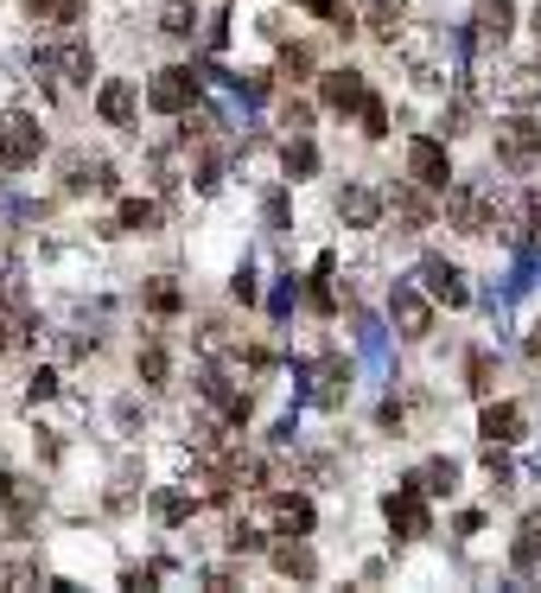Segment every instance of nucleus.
Instances as JSON below:
<instances>
[{"label":"nucleus","instance_id":"nucleus-1","mask_svg":"<svg viewBox=\"0 0 541 593\" xmlns=\"http://www.w3.org/2000/svg\"><path fill=\"white\" fill-rule=\"evenodd\" d=\"M439 198H446L452 230H466V236H484V230H497V223H504V205H497V198H484L478 186H466V179H452Z\"/></svg>","mask_w":541,"mask_h":593},{"label":"nucleus","instance_id":"nucleus-2","mask_svg":"<svg viewBox=\"0 0 541 593\" xmlns=\"http://www.w3.org/2000/svg\"><path fill=\"white\" fill-rule=\"evenodd\" d=\"M45 153V128L26 109H0V173H20Z\"/></svg>","mask_w":541,"mask_h":593},{"label":"nucleus","instance_id":"nucleus-3","mask_svg":"<svg viewBox=\"0 0 541 593\" xmlns=\"http://www.w3.org/2000/svg\"><path fill=\"white\" fill-rule=\"evenodd\" d=\"M497 166H509V173H536L541 166L536 115H504V121H497Z\"/></svg>","mask_w":541,"mask_h":593},{"label":"nucleus","instance_id":"nucleus-4","mask_svg":"<svg viewBox=\"0 0 541 593\" xmlns=\"http://www.w3.org/2000/svg\"><path fill=\"white\" fill-rule=\"evenodd\" d=\"M255 523L274 530V536H306V530H313V498H306V491H261Z\"/></svg>","mask_w":541,"mask_h":593},{"label":"nucleus","instance_id":"nucleus-5","mask_svg":"<svg viewBox=\"0 0 541 593\" xmlns=\"http://www.w3.org/2000/svg\"><path fill=\"white\" fill-rule=\"evenodd\" d=\"M383 518H389V530H396L401 543H421V536H433V518H427V491L408 479L396 485L389 498H383Z\"/></svg>","mask_w":541,"mask_h":593},{"label":"nucleus","instance_id":"nucleus-6","mask_svg":"<svg viewBox=\"0 0 541 593\" xmlns=\"http://www.w3.org/2000/svg\"><path fill=\"white\" fill-rule=\"evenodd\" d=\"M408 179L427 191L452 186V160H446V135H414L408 141Z\"/></svg>","mask_w":541,"mask_h":593},{"label":"nucleus","instance_id":"nucleus-7","mask_svg":"<svg viewBox=\"0 0 541 593\" xmlns=\"http://www.w3.org/2000/svg\"><path fill=\"white\" fill-rule=\"evenodd\" d=\"M191 103H198V71H185V65H166V71H153V83H146V109L185 115Z\"/></svg>","mask_w":541,"mask_h":593},{"label":"nucleus","instance_id":"nucleus-8","mask_svg":"<svg viewBox=\"0 0 541 593\" xmlns=\"http://www.w3.org/2000/svg\"><path fill=\"white\" fill-rule=\"evenodd\" d=\"M389 319L401 326V338H427L433 333V294H421L414 281L389 288Z\"/></svg>","mask_w":541,"mask_h":593},{"label":"nucleus","instance_id":"nucleus-9","mask_svg":"<svg viewBox=\"0 0 541 593\" xmlns=\"http://www.w3.org/2000/svg\"><path fill=\"white\" fill-rule=\"evenodd\" d=\"M38 65H45L51 77H64V83H90V77H96V58H90L83 38H58V45H45Z\"/></svg>","mask_w":541,"mask_h":593},{"label":"nucleus","instance_id":"nucleus-10","mask_svg":"<svg viewBox=\"0 0 541 593\" xmlns=\"http://www.w3.org/2000/svg\"><path fill=\"white\" fill-rule=\"evenodd\" d=\"M414 281H421V288H427V294L439 300V306H471L466 275H459V268H452L446 256H427V261H421V275H414Z\"/></svg>","mask_w":541,"mask_h":593},{"label":"nucleus","instance_id":"nucleus-11","mask_svg":"<svg viewBox=\"0 0 541 593\" xmlns=\"http://www.w3.org/2000/svg\"><path fill=\"white\" fill-rule=\"evenodd\" d=\"M509 33H516V0H478V13H471V45L491 51V45H504Z\"/></svg>","mask_w":541,"mask_h":593},{"label":"nucleus","instance_id":"nucleus-12","mask_svg":"<svg viewBox=\"0 0 541 593\" xmlns=\"http://www.w3.org/2000/svg\"><path fill=\"white\" fill-rule=\"evenodd\" d=\"M427 198H433V191H427V186H414V179L389 191V218L401 223V236H421V230L433 223V205H427Z\"/></svg>","mask_w":541,"mask_h":593},{"label":"nucleus","instance_id":"nucleus-13","mask_svg":"<svg viewBox=\"0 0 541 593\" xmlns=\"http://www.w3.org/2000/svg\"><path fill=\"white\" fill-rule=\"evenodd\" d=\"M198 396H204V403L230 421V428H249V396H243V389H230V376H223V371L198 376Z\"/></svg>","mask_w":541,"mask_h":593},{"label":"nucleus","instance_id":"nucleus-14","mask_svg":"<svg viewBox=\"0 0 541 593\" xmlns=\"http://www.w3.org/2000/svg\"><path fill=\"white\" fill-rule=\"evenodd\" d=\"M338 218L351 223V230H376V223L389 218V198L369 186H344L338 191Z\"/></svg>","mask_w":541,"mask_h":593},{"label":"nucleus","instance_id":"nucleus-15","mask_svg":"<svg viewBox=\"0 0 541 593\" xmlns=\"http://www.w3.org/2000/svg\"><path fill=\"white\" fill-rule=\"evenodd\" d=\"M363 96H369V83H363V71H325L319 77V103L338 115H357Z\"/></svg>","mask_w":541,"mask_h":593},{"label":"nucleus","instance_id":"nucleus-16","mask_svg":"<svg viewBox=\"0 0 541 593\" xmlns=\"http://www.w3.org/2000/svg\"><path fill=\"white\" fill-rule=\"evenodd\" d=\"M134 109H141V96H134L128 77H108L103 90H96V115H103L108 128H134Z\"/></svg>","mask_w":541,"mask_h":593},{"label":"nucleus","instance_id":"nucleus-17","mask_svg":"<svg viewBox=\"0 0 541 593\" xmlns=\"http://www.w3.org/2000/svg\"><path fill=\"white\" fill-rule=\"evenodd\" d=\"M491 90H497V103H509V109H529V103L541 96V71L536 65H509Z\"/></svg>","mask_w":541,"mask_h":593},{"label":"nucleus","instance_id":"nucleus-18","mask_svg":"<svg viewBox=\"0 0 541 593\" xmlns=\"http://www.w3.org/2000/svg\"><path fill=\"white\" fill-rule=\"evenodd\" d=\"M268 561H274V574H287V581H319V556H313L299 536H293V543H274Z\"/></svg>","mask_w":541,"mask_h":593},{"label":"nucleus","instance_id":"nucleus-19","mask_svg":"<svg viewBox=\"0 0 541 593\" xmlns=\"http://www.w3.org/2000/svg\"><path fill=\"white\" fill-rule=\"evenodd\" d=\"M484 441H522V403H484V421H478Z\"/></svg>","mask_w":541,"mask_h":593},{"label":"nucleus","instance_id":"nucleus-20","mask_svg":"<svg viewBox=\"0 0 541 593\" xmlns=\"http://www.w3.org/2000/svg\"><path fill=\"white\" fill-rule=\"evenodd\" d=\"M401 20H408V0H369V7H363V26L383 38V45H396V38L408 33Z\"/></svg>","mask_w":541,"mask_h":593},{"label":"nucleus","instance_id":"nucleus-21","mask_svg":"<svg viewBox=\"0 0 541 593\" xmlns=\"http://www.w3.org/2000/svg\"><path fill=\"white\" fill-rule=\"evenodd\" d=\"M313 396H319L325 408H338L344 396H351V364H338V358H325L319 371H313Z\"/></svg>","mask_w":541,"mask_h":593},{"label":"nucleus","instance_id":"nucleus-22","mask_svg":"<svg viewBox=\"0 0 541 593\" xmlns=\"http://www.w3.org/2000/svg\"><path fill=\"white\" fill-rule=\"evenodd\" d=\"M115 230H128V236H153V230H160V205H153V198H121Z\"/></svg>","mask_w":541,"mask_h":593},{"label":"nucleus","instance_id":"nucleus-23","mask_svg":"<svg viewBox=\"0 0 541 593\" xmlns=\"http://www.w3.org/2000/svg\"><path fill=\"white\" fill-rule=\"evenodd\" d=\"M509 561H516V568H541V511H529V518H522V530H516V549H509Z\"/></svg>","mask_w":541,"mask_h":593},{"label":"nucleus","instance_id":"nucleus-24","mask_svg":"<svg viewBox=\"0 0 541 593\" xmlns=\"http://www.w3.org/2000/svg\"><path fill=\"white\" fill-rule=\"evenodd\" d=\"M134 371H141L146 389H166V376H173V358H166V345H160V338H146V345H141V364H134Z\"/></svg>","mask_w":541,"mask_h":593},{"label":"nucleus","instance_id":"nucleus-25","mask_svg":"<svg viewBox=\"0 0 541 593\" xmlns=\"http://www.w3.org/2000/svg\"><path fill=\"white\" fill-rule=\"evenodd\" d=\"M153 26H160V33H173V38H185L191 26H198V7H191V0H160Z\"/></svg>","mask_w":541,"mask_h":593},{"label":"nucleus","instance_id":"nucleus-26","mask_svg":"<svg viewBox=\"0 0 541 593\" xmlns=\"http://www.w3.org/2000/svg\"><path fill=\"white\" fill-rule=\"evenodd\" d=\"M281 166H287V179H306V173H319V148H313L306 135H287V153H281Z\"/></svg>","mask_w":541,"mask_h":593},{"label":"nucleus","instance_id":"nucleus-27","mask_svg":"<svg viewBox=\"0 0 541 593\" xmlns=\"http://www.w3.org/2000/svg\"><path fill=\"white\" fill-rule=\"evenodd\" d=\"M414 485H421L427 498H439V491H452V485H459V466H452V460H427V466L414 473Z\"/></svg>","mask_w":541,"mask_h":593},{"label":"nucleus","instance_id":"nucleus-28","mask_svg":"<svg viewBox=\"0 0 541 593\" xmlns=\"http://www.w3.org/2000/svg\"><path fill=\"white\" fill-rule=\"evenodd\" d=\"M466 389L471 396H491V389H497V358H491V351H471V364H466Z\"/></svg>","mask_w":541,"mask_h":593},{"label":"nucleus","instance_id":"nucleus-29","mask_svg":"<svg viewBox=\"0 0 541 593\" xmlns=\"http://www.w3.org/2000/svg\"><path fill=\"white\" fill-rule=\"evenodd\" d=\"M153 518H160L166 530H173V523H185V518H191V498H185V491H153Z\"/></svg>","mask_w":541,"mask_h":593},{"label":"nucleus","instance_id":"nucleus-30","mask_svg":"<svg viewBox=\"0 0 541 593\" xmlns=\"http://www.w3.org/2000/svg\"><path fill=\"white\" fill-rule=\"evenodd\" d=\"M357 121H363V135H369V141H383V135H389V103H383V96H363Z\"/></svg>","mask_w":541,"mask_h":593},{"label":"nucleus","instance_id":"nucleus-31","mask_svg":"<svg viewBox=\"0 0 541 593\" xmlns=\"http://www.w3.org/2000/svg\"><path fill=\"white\" fill-rule=\"evenodd\" d=\"M484 473H491V485H497V491H509V485H516V473H509V453H504V441H484Z\"/></svg>","mask_w":541,"mask_h":593},{"label":"nucleus","instance_id":"nucleus-32","mask_svg":"<svg viewBox=\"0 0 541 593\" xmlns=\"http://www.w3.org/2000/svg\"><path fill=\"white\" fill-rule=\"evenodd\" d=\"M146 306H153L160 319H173V313H179V306H185V294H179V288H173V281H166V275H160V281L146 288Z\"/></svg>","mask_w":541,"mask_h":593},{"label":"nucleus","instance_id":"nucleus-33","mask_svg":"<svg viewBox=\"0 0 541 593\" xmlns=\"http://www.w3.org/2000/svg\"><path fill=\"white\" fill-rule=\"evenodd\" d=\"M38 561H0V588H38Z\"/></svg>","mask_w":541,"mask_h":593},{"label":"nucleus","instance_id":"nucleus-34","mask_svg":"<svg viewBox=\"0 0 541 593\" xmlns=\"http://www.w3.org/2000/svg\"><path fill=\"white\" fill-rule=\"evenodd\" d=\"M306 71H313V45H287V51H281V77H293V83H299Z\"/></svg>","mask_w":541,"mask_h":593},{"label":"nucleus","instance_id":"nucleus-35","mask_svg":"<svg viewBox=\"0 0 541 593\" xmlns=\"http://www.w3.org/2000/svg\"><path fill=\"white\" fill-rule=\"evenodd\" d=\"M281 128H287V135H306V128H313V109H306L299 96H287V103H281Z\"/></svg>","mask_w":541,"mask_h":593},{"label":"nucleus","instance_id":"nucleus-36","mask_svg":"<svg viewBox=\"0 0 541 593\" xmlns=\"http://www.w3.org/2000/svg\"><path fill=\"white\" fill-rule=\"evenodd\" d=\"M26 396H33V403H45V396H58V371H33V383H26Z\"/></svg>","mask_w":541,"mask_h":593},{"label":"nucleus","instance_id":"nucleus-37","mask_svg":"<svg viewBox=\"0 0 541 593\" xmlns=\"http://www.w3.org/2000/svg\"><path fill=\"white\" fill-rule=\"evenodd\" d=\"M77 13H83V0H58L45 20H51V26H77Z\"/></svg>","mask_w":541,"mask_h":593},{"label":"nucleus","instance_id":"nucleus-38","mask_svg":"<svg viewBox=\"0 0 541 593\" xmlns=\"http://www.w3.org/2000/svg\"><path fill=\"white\" fill-rule=\"evenodd\" d=\"M26 333H33V319L13 333V319H7V306H0V351H7V345H26Z\"/></svg>","mask_w":541,"mask_h":593},{"label":"nucleus","instance_id":"nucleus-39","mask_svg":"<svg viewBox=\"0 0 541 593\" xmlns=\"http://www.w3.org/2000/svg\"><path fill=\"white\" fill-rule=\"evenodd\" d=\"M243 90H249V96H268V90H274V71H243Z\"/></svg>","mask_w":541,"mask_h":593},{"label":"nucleus","instance_id":"nucleus-40","mask_svg":"<svg viewBox=\"0 0 541 593\" xmlns=\"http://www.w3.org/2000/svg\"><path fill=\"white\" fill-rule=\"evenodd\" d=\"M198 345H204V351H223V345H230V338H223V326H216V319H211V326H204V333H198Z\"/></svg>","mask_w":541,"mask_h":593},{"label":"nucleus","instance_id":"nucleus-41","mask_svg":"<svg viewBox=\"0 0 541 593\" xmlns=\"http://www.w3.org/2000/svg\"><path fill=\"white\" fill-rule=\"evenodd\" d=\"M299 7H306V13H319V20H338V13H344L338 0H299Z\"/></svg>","mask_w":541,"mask_h":593},{"label":"nucleus","instance_id":"nucleus-42","mask_svg":"<svg viewBox=\"0 0 541 593\" xmlns=\"http://www.w3.org/2000/svg\"><path fill=\"white\" fill-rule=\"evenodd\" d=\"M529 358H536V364H541V326H536V333H529Z\"/></svg>","mask_w":541,"mask_h":593},{"label":"nucleus","instance_id":"nucleus-43","mask_svg":"<svg viewBox=\"0 0 541 593\" xmlns=\"http://www.w3.org/2000/svg\"><path fill=\"white\" fill-rule=\"evenodd\" d=\"M51 7H58V0H26V13H51Z\"/></svg>","mask_w":541,"mask_h":593},{"label":"nucleus","instance_id":"nucleus-44","mask_svg":"<svg viewBox=\"0 0 541 593\" xmlns=\"http://www.w3.org/2000/svg\"><path fill=\"white\" fill-rule=\"evenodd\" d=\"M536 38H541V13H536Z\"/></svg>","mask_w":541,"mask_h":593}]
</instances>
